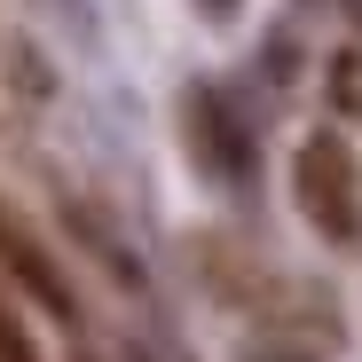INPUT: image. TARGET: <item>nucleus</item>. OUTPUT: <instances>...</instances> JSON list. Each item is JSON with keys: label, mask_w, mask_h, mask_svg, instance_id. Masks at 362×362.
<instances>
[{"label": "nucleus", "mask_w": 362, "mask_h": 362, "mask_svg": "<svg viewBox=\"0 0 362 362\" xmlns=\"http://www.w3.org/2000/svg\"><path fill=\"white\" fill-rule=\"evenodd\" d=\"M299 205H308V221L323 236H339V245L362 228V173H354V150L339 134H315L299 150Z\"/></svg>", "instance_id": "f257e3e1"}, {"label": "nucleus", "mask_w": 362, "mask_h": 362, "mask_svg": "<svg viewBox=\"0 0 362 362\" xmlns=\"http://www.w3.org/2000/svg\"><path fill=\"white\" fill-rule=\"evenodd\" d=\"M0 260H8V276H16V284H24L32 299H40L47 315H71V291H64V276H55V260H47V252L32 245V236H24V228H16L8 213H0Z\"/></svg>", "instance_id": "f03ea898"}]
</instances>
